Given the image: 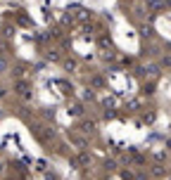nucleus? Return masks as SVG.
<instances>
[{"mask_svg":"<svg viewBox=\"0 0 171 180\" xmlns=\"http://www.w3.org/2000/svg\"><path fill=\"white\" fill-rule=\"evenodd\" d=\"M162 64H164V66H171V57H164V59H162Z\"/></svg>","mask_w":171,"mask_h":180,"instance_id":"39448f33","label":"nucleus"},{"mask_svg":"<svg viewBox=\"0 0 171 180\" xmlns=\"http://www.w3.org/2000/svg\"><path fill=\"white\" fill-rule=\"evenodd\" d=\"M17 93H26V83H17Z\"/></svg>","mask_w":171,"mask_h":180,"instance_id":"7ed1b4c3","label":"nucleus"},{"mask_svg":"<svg viewBox=\"0 0 171 180\" xmlns=\"http://www.w3.org/2000/svg\"><path fill=\"white\" fill-rule=\"evenodd\" d=\"M0 171H3V166H0Z\"/></svg>","mask_w":171,"mask_h":180,"instance_id":"1a4fd4ad","label":"nucleus"},{"mask_svg":"<svg viewBox=\"0 0 171 180\" xmlns=\"http://www.w3.org/2000/svg\"><path fill=\"white\" fill-rule=\"evenodd\" d=\"M3 95H5V93H3V90H0V97H3Z\"/></svg>","mask_w":171,"mask_h":180,"instance_id":"6e6552de","label":"nucleus"},{"mask_svg":"<svg viewBox=\"0 0 171 180\" xmlns=\"http://www.w3.org/2000/svg\"><path fill=\"white\" fill-rule=\"evenodd\" d=\"M64 69H67V71H74L76 69V62H74V59H67V62H64Z\"/></svg>","mask_w":171,"mask_h":180,"instance_id":"f257e3e1","label":"nucleus"},{"mask_svg":"<svg viewBox=\"0 0 171 180\" xmlns=\"http://www.w3.org/2000/svg\"><path fill=\"white\" fill-rule=\"evenodd\" d=\"M5 66H7V64H5V59H0V71L5 69Z\"/></svg>","mask_w":171,"mask_h":180,"instance_id":"423d86ee","label":"nucleus"},{"mask_svg":"<svg viewBox=\"0 0 171 180\" xmlns=\"http://www.w3.org/2000/svg\"><path fill=\"white\" fill-rule=\"evenodd\" d=\"M166 145H169V147H171V138H169V142H166Z\"/></svg>","mask_w":171,"mask_h":180,"instance_id":"0eeeda50","label":"nucleus"},{"mask_svg":"<svg viewBox=\"0 0 171 180\" xmlns=\"http://www.w3.org/2000/svg\"><path fill=\"white\" fill-rule=\"evenodd\" d=\"M140 33H143V36H152V29H147V26H143V29H140Z\"/></svg>","mask_w":171,"mask_h":180,"instance_id":"20e7f679","label":"nucleus"},{"mask_svg":"<svg viewBox=\"0 0 171 180\" xmlns=\"http://www.w3.org/2000/svg\"><path fill=\"white\" fill-rule=\"evenodd\" d=\"M69 114H76V116H79V114H83V107H81V104L71 107V109H69Z\"/></svg>","mask_w":171,"mask_h":180,"instance_id":"f03ea898","label":"nucleus"}]
</instances>
